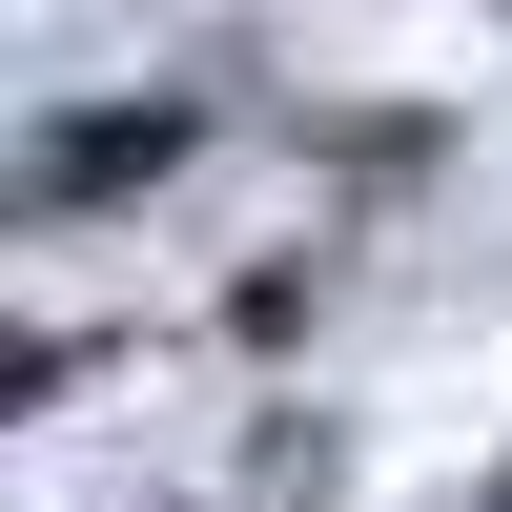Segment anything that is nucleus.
Wrapping results in <instances>:
<instances>
[{"label":"nucleus","mask_w":512,"mask_h":512,"mask_svg":"<svg viewBox=\"0 0 512 512\" xmlns=\"http://www.w3.org/2000/svg\"><path fill=\"white\" fill-rule=\"evenodd\" d=\"M21 390H62V328H0V410Z\"/></svg>","instance_id":"nucleus-1"}]
</instances>
